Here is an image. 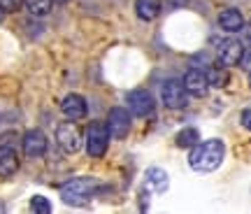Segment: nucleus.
<instances>
[{
	"label": "nucleus",
	"mask_w": 251,
	"mask_h": 214,
	"mask_svg": "<svg viewBox=\"0 0 251 214\" xmlns=\"http://www.w3.org/2000/svg\"><path fill=\"white\" fill-rule=\"evenodd\" d=\"M219 26L224 28L226 33H240L244 28V17L240 9L235 7H228L219 14Z\"/></svg>",
	"instance_id": "nucleus-13"
},
{
	"label": "nucleus",
	"mask_w": 251,
	"mask_h": 214,
	"mask_svg": "<svg viewBox=\"0 0 251 214\" xmlns=\"http://www.w3.org/2000/svg\"><path fill=\"white\" fill-rule=\"evenodd\" d=\"M200 142V131L193 128V126H188V128H181L177 137H175V144L179 147V149H191V147H196Z\"/></svg>",
	"instance_id": "nucleus-16"
},
{
	"label": "nucleus",
	"mask_w": 251,
	"mask_h": 214,
	"mask_svg": "<svg viewBox=\"0 0 251 214\" xmlns=\"http://www.w3.org/2000/svg\"><path fill=\"white\" fill-rule=\"evenodd\" d=\"M2 19H5V12H2V9H0V21H2Z\"/></svg>",
	"instance_id": "nucleus-25"
},
{
	"label": "nucleus",
	"mask_w": 251,
	"mask_h": 214,
	"mask_svg": "<svg viewBox=\"0 0 251 214\" xmlns=\"http://www.w3.org/2000/svg\"><path fill=\"white\" fill-rule=\"evenodd\" d=\"M242 126L247 128V131H251V107H247L242 112Z\"/></svg>",
	"instance_id": "nucleus-23"
},
{
	"label": "nucleus",
	"mask_w": 251,
	"mask_h": 214,
	"mask_svg": "<svg viewBox=\"0 0 251 214\" xmlns=\"http://www.w3.org/2000/svg\"><path fill=\"white\" fill-rule=\"evenodd\" d=\"M14 140H19V135L17 133H7V135H2V137H0V144H2V147H14Z\"/></svg>",
	"instance_id": "nucleus-21"
},
{
	"label": "nucleus",
	"mask_w": 251,
	"mask_h": 214,
	"mask_svg": "<svg viewBox=\"0 0 251 214\" xmlns=\"http://www.w3.org/2000/svg\"><path fill=\"white\" fill-rule=\"evenodd\" d=\"M226 156V144L221 140H205V142H198L196 147H191L188 154V165L196 170V172H212L224 163Z\"/></svg>",
	"instance_id": "nucleus-1"
},
{
	"label": "nucleus",
	"mask_w": 251,
	"mask_h": 214,
	"mask_svg": "<svg viewBox=\"0 0 251 214\" xmlns=\"http://www.w3.org/2000/svg\"><path fill=\"white\" fill-rule=\"evenodd\" d=\"M21 5H24V0H0V9H2L5 14H9V12H19Z\"/></svg>",
	"instance_id": "nucleus-20"
},
{
	"label": "nucleus",
	"mask_w": 251,
	"mask_h": 214,
	"mask_svg": "<svg viewBox=\"0 0 251 214\" xmlns=\"http://www.w3.org/2000/svg\"><path fill=\"white\" fill-rule=\"evenodd\" d=\"M188 103V93L179 80H168L163 84V105L170 109H181Z\"/></svg>",
	"instance_id": "nucleus-7"
},
{
	"label": "nucleus",
	"mask_w": 251,
	"mask_h": 214,
	"mask_svg": "<svg viewBox=\"0 0 251 214\" xmlns=\"http://www.w3.org/2000/svg\"><path fill=\"white\" fill-rule=\"evenodd\" d=\"M181 84H184L188 96H193V98H205L209 93V81H207V75L202 70H188Z\"/></svg>",
	"instance_id": "nucleus-10"
},
{
	"label": "nucleus",
	"mask_w": 251,
	"mask_h": 214,
	"mask_svg": "<svg viewBox=\"0 0 251 214\" xmlns=\"http://www.w3.org/2000/svg\"><path fill=\"white\" fill-rule=\"evenodd\" d=\"M61 112L68 116L70 121H79V119L86 116L89 105H86V100L81 98L79 93H68V96L63 98V103H61Z\"/></svg>",
	"instance_id": "nucleus-11"
},
{
	"label": "nucleus",
	"mask_w": 251,
	"mask_h": 214,
	"mask_svg": "<svg viewBox=\"0 0 251 214\" xmlns=\"http://www.w3.org/2000/svg\"><path fill=\"white\" fill-rule=\"evenodd\" d=\"M109 147V131L102 121H91L86 128V152L93 159H102Z\"/></svg>",
	"instance_id": "nucleus-3"
},
{
	"label": "nucleus",
	"mask_w": 251,
	"mask_h": 214,
	"mask_svg": "<svg viewBox=\"0 0 251 214\" xmlns=\"http://www.w3.org/2000/svg\"><path fill=\"white\" fill-rule=\"evenodd\" d=\"M56 142L65 154H77L81 149L84 140H81V133L77 131L75 124H61L56 128Z\"/></svg>",
	"instance_id": "nucleus-6"
},
{
	"label": "nucleus",
	"mask_w": 251,
	"mask_h": 214,
	"mask_svg": "<svg viewBox=\"0 0 251 214\" xmlns=\"http://www.w3.org/2000/svg\"><path fill=\"white\" fill-rule=\"evenodd\" d=\"M2 212H7V205H5V203H0V214Z\"/></svg>",
	"instance_id": "nucleus-24"
},
{
	"label": "nucleus",
	"mask_w": 251,
	"mask_h": 214,
	"mask_svg": "<svg viewBox=\"0 0 251 214\" xmlns=\"http://www.w3.org/2000/svg\"><path fill=\"white\" fill-rule=\"evenodd\" d=\"M98 191H100L98 179L75 177L61 187V200L68 203V205H84V203H89L91 198H96Z\"/></svg>",
	"instance_id": "nucleus-2"
},
{
	"label": "nucleus",
	"mask_w": 251,
	"mask_h": 214,
	"mask_svg": "<svg viewBox=\"0 0 251 214\" xmlns=\"http://www.w3.org/2000/svg\"><path fill=\"white\" fill-rule=\"evenodd\" d=\"M249 86H251V70H249Z\"/></svg>",
	"instance_id": "nucleus-27"
},
{
	"label": "nucleus",
	"mask_w": 251,
	"mask_h": 214,
	"mask_svg": "<svg viewBox=\"0 0 251 214\" xmlns=\"http://www.w3.org/2000/svg\"><path fill=\"white\" fill-rule=\"evenodd\" d=\"M30 210L37 212V214H49L51 212V203H49L45 196H33V200H30Z\"/></svg>",
	"instance_id": "nucleus-19"
},
{
	"label": "nucleus",
	"mask_w": 251,
	"mask_h": 214,
	"mask_svg": "<svg viewBox=\"0 0 251 214\" xmlns=\"http://www.w3.org/2000/svg\"><path fill=\"white\" fill-rule=\"evenodd\" d=\"M137 9V17L144 21H153V19L161 14V0H137L135 2Z\"/></svg>",
	"instance_id": "nucleus-15"
},
{
	"label": "nucleus",
	"mask_w": 251,
	"mask_h": 214,
	"mask_svg": "<svg viewBox=\"0 0 251 214\" xmlns=\"http://www.w3.org/2000/svg\"><path fill=\"white\" fill-rule=\"evenodd\" d=\"M54 2H61V5H65V2H68V0H54Z\"/></svg>",
	"instance_id": "nucleus-26"
},
{
	"label": "nucleus",
	"mask_w": 251,
	"mask_h": 214,
	"mask_svg": "<svg viewBox=\"0 0 251 214\" xmlns=\"http://www.w3.org/2000/svg\"><path fill=\"white\" fill-rule=\"evenodd\" d=\"M130 112L126 107H112L109 109V116H107V131H109V137L114 140H124L126 135L130 133Z\"/></svg>",
	"instance_id": "nucleus-5"
},
{
	"label": "nucleus",
	"mask_w": 251,
	"mask_h": 214,
	"mask_svg": "<svg viewBox=\"0 0 251 214\" xmlns=\"http://www.w3.org/2000/svg\"><path fill=\"white\" fill-rule=\"evenodd\" d=\"M24 5H26V9L33 17H47L51 12L54 0H24Z\"/></svg>",
	"instance_id": "nucleus-17"
},
{
	"label": "nucleus",
	"mask_w": 251,
	"mask_h": 214,
	"mask_svg": "<svg viewBox=\"0 0 251 214\" xmlns=\"http://www.w3.org/2000/svg\"><path fill=\"white\" fill-rule=\"evenodd\" d=\"M240 65H242V68H247V70H251V49H244L242 58H240Z\"/></svg>",
	"instance_id": "nucleus-22"
},
{
	"label": "nucleus",
	"mask_w": 251,
	"mask_h": 214,
	"mask_svg": "<svg viewBox=\"0 0 251 214\" xmlns=\"http://www.w3.org/2000/svg\"><path fill=\"white\" fill-rule=\"evenodd\" d=\"M21 149L26 154L28 159H40V156H45L47 154V135L42 131H28L24 137H21Z\"/></svg>",
	"instance_id": "nucleus-9"
},
{
	"label": "nucleus",
	"mask_w": 251,
	"mask_h": 214,
	"mask_svg": "<svg viewBox=\"0 0 251 214\" xmlns=\"http://www.w3.org/2000/svg\"><path fill=\"white\" fill-rule=\"evenodd\" d=\"M244 54V45L240 40H235V37H228V40H221L219 47H216V56H219V61L224 63V65H240V58H242Z\"/></svg>",
	"instance_id": "nucleus-8"
},
{
	"label": "nucleus",
	"mask_w": 251,
	"mask_h": 214,
	"mask_svg": "<svg viewBox=\"0 0 251 214\" xmlns=\"http://www.w3.org/2000/svg\"><path fill=\"white\" fill-rule=\"evenodd\" d=\"M19 170V156L14 147H2L0 144V179L12 177Z\"/></svg>",
	"instance_id": "nucleus-14"
},
{
	"label": "nucleus",
	"mask_w": 251,
	"mask_h": 214,
	"mask_svg": "<svg viewBox=\"0 0 251 214\" xmlns=\"http://www.w3.org/2000/svg\"><path fill=\"white\" fill-rule=\"evenodd\" d=\"M205 75H207V81H209V89H212V86H214V89H221V86H226V81H228V72H226L224 68H209Z\"/></svg>",
	"instance_id": "nucleus-18"
},
{
	"label": "nucleus",
	"mask_w": 251,
	"mask_h": 214,
	"mask_svg": "<svg viewBox=\"0 0 251 214\" xmlns=\"http://www.w3.org/2000/svg\"><path fill=\"white\" fill-rule=\"evenodd\" d=\"M144 187L149 188V191H153V193H163V191H168V187H170V175L163 168L153 165V168H149L144 172Z\"/></svg>",
	"instance_id": "nucleus-12"
},
{
	"label": "nucleus",
	"mask_w": 251,
	"mask_h": 214,
	"mask_svg": "<svg viewBox=\"0 0 251 214\" xmlns=\"http://www.w3.org/2000/svg\"><path fill=\"white\" fill-rule=\"evenodd\" d=\"M126 109L130 112V116H151L153 109H156V100H153L151 91L147 89H135L126 96Z\"/></svg>",
	"instance_id": "nucleus-4"
}]
</instances>
